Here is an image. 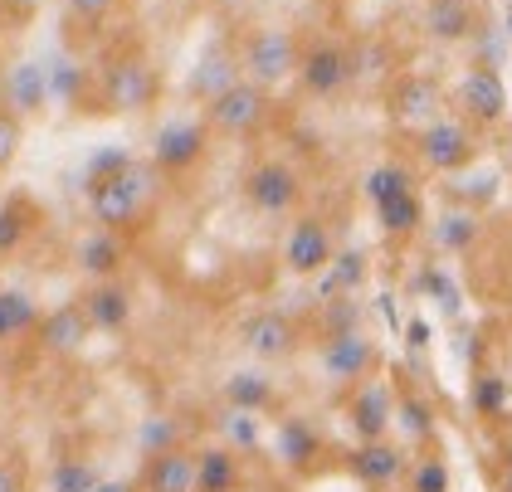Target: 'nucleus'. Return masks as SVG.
Segmentation results:
<instances>
[{
  "label": "nucleus",
  "instance_id": "18",
  "mask_svg": "<svg viewBox=\"0 0 512 492\" xmlns=\"http://www.w3.org/2000/svg\"><path fill=\"white\" fill-rule=\"evenodd\" d=\"M79 303L93 322V332H103V337H118L132 327V288L122 278H93Z\"/></svg>",
  "mask_w": 512,
  "mask_h": 492
},
{
  "label": "nucleus",
  "instance_id": "30",
  "mask_svg": "<svg viewBox=\"0 0 512 492\" xmlns=\"http://www.w3.org/2000/svg\"><path fill=\"white\" fill-rule=\"evenodd\" d=\"M40 312H44V307L35 303L25 288H0V346L35 337V327H40Z\"/></svg>",
  "mask_w": 512,
  "mask_h": 492
},
{
  "label": "nucleus",
  "instance_id": "19",
  "mask_svg": "<svg viewBox=\"0 0 512 492\" xmlns=\"http://www.w3.org/2000/svg\"><path fill=\"white\" fill-rule=\"evenodd\" d=\"M137 492H196V449L176 444V449L147 454L137 473Z\"/></svg>",
  "mask_w": 512,
  "mask_h": 492
},
{
  "label": "nucleus",
  "instance_id": "13",
  "mask_svg": "<svg viewBox=\"0 0 512 492\" xmlns=\"http://www.w3.org/2000/svg\"><path fill=\"white\" fill-rule=\"evenodd\" d=\"M454 108L478 132L503 127L508 122V83H503V74L493 64H469L464 78H459V88H454Z\"/></svg>",
  "mask_w": 512,
  "mask_h": 492
},
{
  "label": "nucleus",
  "instance_id": "14",
  "mask_svg": "<svg viewBox=\"0 0 512 492\" xmlns=\"http://www.w3.org/2000/svg\"><path fill=\"white\" fill-rule=\"evenodd\" d=\"M347 468H352V478L361 488L371 492H391L405 483V468H410V449L400 444V439H356L352 458H347Z\"/></svg>",
  "mask_w": 512,
  "mask_h": 492
},
{
  "label": "nucleus",
  "instance_id": "39",
  "mask_svg": "<svg viewBox=\"0 0 512 492\" xmlns=\"http://www.w3.org/2000/svg\"><path fill=\"white\" fill-rule=\"evenodd\" d=\"M64 5H69V15H74V20H83V25H103V20L118 10L122 0H64Z\"/></svg>",
  "mask_w": 512,
  "mask_h": 492
},
{
  "label": "nucleus",
  "instance_id": "12",
  "mask_svg": "<svg viewBox=\"0 0 512 492\" xmlns=\"http://www.w3.org/2000/svg\"><path fill=\"white\" fill-rule=\"evenodd\" d=\"M205 152H210V127H205V117H171L157 137H152V166H157L166 181L191 176L200 161H205Z\"/></svg>",
  "mask_w": 512,
  "mask_h": 492
},
{
  "label": "nucleus",
  "instance_id": "9",
  "mask_svg": "<svg viewBox=\"0 0 512 492\" xmlns=\"http://www.w3.org/2000/svg\"><path fill=\"white\" fill-rule=\"evenodd\" d=\"M239 346L254 361H293L308 346V327H303V317H293L283 307H259L239 322Z\"/></svg>",
  "mask_w": 512,
  "mask_h": 492
},
{
  "label": "nucleus",
  "instance_id": "44",
  "mask_svg": "<svg viewBox=\"0 0 512 492\" xmlns=\"http://www.w3.org/2000/svg\"><path fill=\"white\" fill-rule=\"evenodd\" d=\"M498 492H512V468H503V473H498Z\"/></svg>",
  "mask_w": 512,
  "mask_h": 492
},
{
  "label": "nucleus",
  "instance_id": "24",
  "mask_svg": "<svg viewBox=\"0 0 512 492\" xmlns=\"http://www.w3.org/2000/svg\"><path fill=\"white\" fill-rule=\"evenodd\" d=\"M220 400H225V410H249V415H269L278 400L274 380L264 376V371H230L225 385H220Z\"/></svg>",
  "mask_w": 512,
  "mask_h": 492
},
{
  "label": "nucleus",
  "instance_id": "37",
  "mask_svg": "<svg viewBox=\"0 0 512 492\" xmlns=\"http://www.w3.org/2000/svg\"><path fill=\"white\" fill-rule=\"evenodd\" d=\"M20 147H25V117L0 103V176L20 161Z\"/></svg>",
  "mask_w": 512,
  "mask_h": 492
},
{
  "label": "nucleus",
  "instance_id": "25",
  "mask_svg": "<svg viewBox=\"0 0 512 492\" xmlns=\"http://www.w3.org/2000/svg\"><path fill=\"white\" fill-rule=\"evenodd\" d=\"M391 429H400V444L405 449H430L434 444V405L425 400V395H415V390H400L395 395V419Z\"/></svg>",
  "mask_w": 512,
  "mask_h": 492
},
{
  "label": "nucleus",
  "instance_id": "46",
  "mask_svg": "<svg viewBox=\"0 0 512 492\" xmlns=\"http://www.w3.org/2000/svg\"><path fill=\"white\" fill-rule=\"evenodd\" d=\"M503 468H512V444H508V449H503Z\"/></svg>",
  "mask_w": 512,
  "mask_h": 492
},
{
  "label": "nucleus",
  "instance_id": "26",
  "mask_svg": "<svg viewBox=\"0 0 512 492\" xmlns=\"http://www.w3.org/2000/svg\"><path fill=\"white\" fill-rule=\"evenodd\" d=\"M10 113L20 117H35L49 103V74H44L40 64H15L10 74H5V98H0Z\"/></svg>",
  "mask_w": 512,
  "mask_h": 492
},
{
  "label": "nucleus",
  "instance_id": "8",
  "mask_svg": "<svg viewBox=\"0 0 512 492\" xmlns=\"http://www.w3.org/2000/svg\"><path fill=\"white\" fill-rule=\"evenodd\" d=\"M317 366L322 376L332 380L337 390H352L361 380L381 376V341L361 327H347V332H327L322 346H317Z\"/></svg>",
  "mask_w": 512,
  "mask_h": 492
},
{
  "label": "nucleus",
  "instance_id": "36",
  "mask_svg": "<svg viewBox=\"0 0 512 492\" xmlns=\"http://www.w3.org/2000/svg\"><path fill=\"white\" fill-rule=\"evenodd\" d=\"M400 190H415V176H410L400 161H391V166H376V171L366 176V200H371V205L391 200V195H400Z\"/></svg>",
  "mask_w": 512,
  "mask_h": 492
},
{
  "label": "nucleus",
  "instance_id": "5",
  "mask_svg": "<svg viewBox=\"0 0 512 492\" xmlns=\"http://www.w3.org/2000/svg\"><path fill=\"white\" fill-rule=\"evenodd\" d=\"M303 195H308L303 171H298L293 161H283V156L254 161V166L244 171V181H239V200H244L254 215H264V220H293V215L303 210Z\"/></svg>",
  "mask_w": 512,
  "mask_h": 492
},
{
  "label": "nucleus",
  "instance_id": "15",
  "mask_svg": "<svg viewBox=\"0 0 512 492\" xmlns=\"http://www.w3.org/2000/svg\"><path fill=\"white\" fill-rule=\"evenodd\" d=\"M342 415H347V429L356 439H386L391 434V419H395V390L386 380H361L347 390L342 400Z\"/></svg>",
  "mask_w": 512,
  "mask_h": 492
},
{
  "label": "nucleus",
  "instance_id": "38",
  "mask_svg": "<svg viewBox=\"0 0 512 492\" xmlns=\"http://www.w3.org/2000/svg\"><path fill=\"white\" fill-rule=\"evenodd\" d=\"M181 444V424L171 415H157L142 424V458L147 454H161V449H176Z\"/></svg>",
  "mask_w": 512,
  "mask_h": 492
},
{
  "label": "nucleus",
  "instance_id": "31",
  "mask_svg": "<svg viewBox=\"0 0 512 492\" xmlns=\"http://www.w3.org/2000/svg\"><path fill=\"white\" fill-rule=\"evenodd\" d=\"M376 220H381V229H386L391 239H410L415 229L425 225V200H420V190H400L391 200H381V205H376Z\"/></svg>",
  "mask_w": 512,
  "mask_h": 492
},
{
  "label": "nucleus",
  "instance_id": "2",
  "mask_svg": "<svg viewBox=\"0 0 512 492\" xmlns=\"http://www.w3.org/2000/svg\"><path fill=\"white\" fill-rule=\"evenodd\" d=\"M93 103L108 117H137L161 103V69L137 39H122L118 49L103 54L93 74Z\"/></svg>",
  "mask_w": 512,
  "mask_h": 492
},
{
  "label": "nucleus",
  "instance_id": "7",
  "mask_svg": "<svg viewBox=\"0 0 512 492\" xmlns=\"http://www.w3.org/2000/svg\"><path fill=\"white\" fill-rule=\"evenodd\" d=\"M415 156H420V166L434 171V176H459L464 166L478 161V127L464 122L459 113L434 117L430 127L415 132Z\"/></svg>",
  "mask_w": 512,
  "mask_h": 492
},
{
  "label": "nucleus",
  "instance_id": "20",
  "mask_svg": "<svg viewBox=\"0 0 512 492\" xmlns=\"http://www.w3.org/2000/svg\"><path fill=\"white\" fill-rule=\"evenodd\" d=\"M239 74V54H235V39H215L205 54L196 59V69H191V78H186V93L196 98L200 108L215 98V93H225Z\"/></svg>",
  "mask_w": 512,
  "mask_h": 492
},
{
  "label": "nucleus",
  "instance_id": "6",
  "mask_svg": "<svg viewBox=\"0 0 512 492\" xmlns=\"http://www.w3.org/2000/svg\"><path fill=\"white\" fill-rule=\"evenodd\" d=\"M308 98L332 103L356 83V49L337 35H308L298 54V78H293Z\"/></svg>",
  "mask_w": 512,
  "mask_h": 492
},
{
  "label": "nucleus",
  "instance_id": "40",
  "mask_svg": "<svg viewBox=\"0 0 512 492\" xmlns=\"http://www.w3.org/2000/svg\"><path fill=\"white\" fill-rule=\"evenodd\" d=\"M425 293H430V298H439V303H444V312H459V293H454V283H449L439 268H430V273H425Z\"/></svg>",
  "mask_w": 512,
  "mask_h": 492
},
{
  "label": "nucleus",
  "instance_id": "45",
  "mask_svg": "<svg viewBox=\"0 0 512 492\" xmlns=\"http://www.w3.org/2000/svg\"><path fill=\"white\" fill-rule=\"evenodd\" d=\"M503 35H508V44H512V0H508V10H503Z\"/></svg>",
  "mask_w": 512,
  "mask_h": 492
},
{
  "label": "nucleus",
  "instance_id": "28",
  "mask_svg": "<svg viewBox=\"0 0 512 492\" xmlns=\"http://www.w3.org/2000/svg\"><path fill=\"white\" fill-rule=\"evenodd\" d=\"M239 483H244V468L230 444L196 449V492H235Z\"/></svg>",
  "mask_w": 512,
  "mask_h": 492
},
{
  "label": "nucleus",
  "instance_id": "4",
  "mask_svg": "<svg viewBox=\"0 0 512 492\" xmlns=\"http://www.w3.org/2000/svg\"><path fill=\"white\" fill-rule=\"evenodd\" d=\"M274 93L249 83V78H235L225 93H215L200 117L210 127V137H225V142H259L269 127H274Z\"/></svg>",
  "mask_w": 512,
  "mask_h": 492
},
{
  "label": "nucleus",
  "instance_id": "23",
  "mask_svg": "<svg viewBox=\"0 0 512 492\" xmlns=\"http://www.w3.org/2000/svg\"><path fill=\"white\" fill-rule=\"evenodd\" d=\"M366 273H371L366 249H337L332 264L317 273V298H322V303H332V298H356L361 283H366Z\"/></svg>",
  "mask_w": 512,
  "mask_h": 492
},
{
  "label": "nucleus",
  "instance_id": "41",
  "mask_svg": "<svg viewBox=\"0 0 512 492\" xmlns=\"http://www.w3.org/2000/svg\"><path fill=\"white\" fill-rule=\"evenodd\" d=\"M0 492H30V473L20 458H0Z\"/></svg>",
  "mask_w": 512,
  "mask_h": 492
},
{
  "label": "nucleus",
  "instance_id": "42",
  "mask_svg": "<svg viewBox=\"0 0 512 492\" xmlns=\"http://www.w3.org/2000/svg\"><path fill=\"white\" fill-rule=\"evenodd\" d=\"M93 492H137V483H127V478H98Z\"/></svg>",
  "mask_w": 512,
  "mask_h": 492
},
{
  "label": "nucleus",
  "instance_id": "32",
  "mask_svg": "<svg viewBox=\"0 0 512 492\" xmlns=\"http://www.w3.org/2000/svg\"><path fill=\"white\" fill-rule=\"evenodd\" d=\"M449 463L439 449H420V454H410V468H405V492H449Z\"/></svg>",
  "mask_w": 512,
  "mask_h": 492
},
{
  "label": "nucleus",
  "instance_id": "43",
  "mask_svg": "<svg viewBox=\"0 0 512 492\" xmlns=\"http://www.w3.org/2000/svg\"><path fill=\"white\" fill-rule=\"evenodd\" d=\"M430 341V327L425 322H410V346H425Z\"/></svg>",
  "mask_w": 512,
  "mask_h": 492
},
{
  "label": "nucleus",
  "instance_id": "22",
  "mask_svg": "<svg viewBox=\"0 0 512 492\" xmlns=\"http://www.w3.org/2000/svg\"><path fill=\"white\" fill-rule=\"evenodd\" d=\"M74 259L88 278H118L122 264H127V239L113 234V229H88L79 239V249H74Z\"/></svg>",
  "mask_w": 512,
  "mask_h": 492
},
{
  "label": "nucleus",
  "instance_id": "34",
  "mask_svg": "<svg viewBox=\"0 0 512 492\" xmlns=\"http://www.w3.org/2000/svg\"><path fill=\"white\" fill-rule=\"evenodd\" d=\"M220 434H225V444L235 454H259L264 449V424H259V415H249V410H225Z\"/></svg>",
  "mask_w": 512,
  "mask_h": 492
},
{
  "label": "nucleus",
  "instance_id": "1",
  "mask_svg": "<svg viewBox=\"0 0 512 492\" xmlns=\"http://www.w3.org/2000/svg\"><path fill=\"white\" fill-rule=\"evenodd\" d=\"M88 215L98 229H113L122 239L142 234V229L157 220L161 195H166V176L152 166V156H127V152H108L88 166Z\"/></svg>",
  "mask_w": 512,
  "mask_h": 492
},
{
  "label": "nucleus",
  "instance_id": "10",
  "mask_svg": "<svg viewBox=\"0 0 512 492\" xmlns=\"http://www.w3.org/2000/svg\"><path fill=\"white\" fill-rule=\"evenodd\" d=\"M337 249H342V244H337V225H332L327 215H293L278 259H283V268H288L293 278H317L322 268L332 264Z\"/></svg>",
  "mask_w": 512,
  "mask_h": 492
},
{
  "label": "nucleus",
  "instance_id": "21",
  "mask_svg": "<svg viewBox=\"0 0 512 492\" xmlns=\"http://www.w3.org/2000/svg\"><path fill=\"white\" fill-rule=\"evenodd\" d=\"M420 30L439 44H459L478 30V10H473V0H425Z\"/></svg>",
  "mask_w": 512,
  "mask_h": 492
},
{
  "label": "nucleus",
  "instance_id": "27",
  "mask_svg": "<svg viewBox=\"0 0 512 492\" xmlns=\"http://www.w3.org/2000/svg\"><path fill=\"white\" fill-rule=\"evenodd\" d=\"M469 410L478 419H488V424H498V419L512 410V385L503 371H493V366H478L469 376Z\"/></svg>",
  "mask_w": 512,
  "mask_h": 492
},
{
  "label": "nucleus",
  "instance_id": "3",
  "mask_svg": "<svg viewBox=\"0 0 512 492\" xmlns=\"http://www.w3.org/2000/svg\"><path fill=\"white\" fill-rule=\"evenodd\" d=\"M239 54V74L259 88H288L298 78V54H303V35L288 30V25H249L244 35L235 39Z\"/></svg>",
  "mask_w": 512,
  "mask_h": 492
},
{
  "label": "nucleus",
  "instance_id": "17",
  "mask_svg": "<svg viewBox=\"0 0 512 492\" xmlns=\"http://www.w3.org/2000/svg\"><path fill=\"white\" fill-rule=\"evenodd\" d=\"M327 454V439L317 434V424L308 415H283L274 429V458L288 473H313Z\"/></svg>",
  "mask_w": 512,
  "mask_h": 492
},
{
  "label": "nucleus",
  "instance_id": "47",
  "mask_svg": "<svg viewBox=\"0 0 512 492\" xmlns=\"http://www.w3.org/2000/svg\"><path fill=\"white\" fill-rule=\"evenodd\" d=\"M0 39H5V15H0Z\"/></svg>",
  "mask_w": 512,
  "mask_h": 492
},
{
  "label": "nucleus",
  "instance_id": "33",
  "mask_svg": "<svg viewBox=\"0 0 512 492\" xmlns=\"http://www.w3.org/2000/svg\"><path fill=\"white\" fill-rule=\"evenodd\" d=\"M478 244V210H454L434 225V249L439 254H469Z\"/></svg>",
  "mask_w": 512,
  "mask_h": 492
},
{
  "label": "nucleus",
  "instance_id": "29",
  "mask_svg": "<svg viewBox=\"0 0 512 492\" xmlns=\"http://www.w3.org/2000/svg\"><path fill=\"white\" fill-rule=\"evenodd\" d=\"M35 229H40V205H35L30 195H10V200H0V259L20 254L25 239H30Z\"/></svg>",
  "mask_w": 512,
  "mask_h": 492
},
{
  "label": "nucleus",
  "instance_id": "35",
  "mask_svg": "<svg viewBox=\"0 0 512 492\" xmlns=\"http://www.w3.org/2000/svg\"><path fill=\"white\" fill-rule=\"evenodd\" d=\"M98 478L103 473L93 468V458H59L49 473V492H93Z\"/></svg>",
  "mask_w": 512,
  "mask_h": 492
},
{
  "label": "nucleus",
  "instance_id": "11",
  "mask_svg": "<svg viewBox=\"0 0 512 492\" xmlns=\"http://www.w3.org/2000/svg\"><path fill=\"white\" fill-rule=\"evenodd\" d=\"M449 113V98H444V83L430 74H400L391 78V88H386V117H391L400 132H420V127H430L434 117Z\"/></svg>",
  "mask_w": 512,
  "mask_h": 492
},
{
  "label": "nucleus",
  "instance_id": "16",
  "mask_svg": "<svg viewBox=\"0 0 512 492\" xmlns=\"http://www.w3.org/2000/svg\"><path fill=\"white\" fill-rule=\"evenodd\" d=\"M88 337H93V322H88V312H83L79 298H74V303L49 307V312H40L35 341H40L44 356H79L83 346H88Z\"/></svg>",
  "mask_w": 512,
  "mask_h": 492
}]
</instances>
